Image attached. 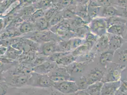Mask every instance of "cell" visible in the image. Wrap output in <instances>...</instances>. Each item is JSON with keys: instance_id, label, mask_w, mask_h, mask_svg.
Segmentation results:
<instances>
[{"instance_id": "e575fe53", "label": "cell", "mask_w": 127, "mask_h": 95, "mask_svg": "<svg viewBox=\"0 0 127 95\" xmlns=\"http://www.w3.org/2000/svg\"><path fill=\"white\" fill-rule=\"evenodd\" d=\"M115 2H111L112 5L117 6L120 7L122 9L125 8L127 7V0H116Z\"/></svg>"}, {"instance_id": "5bb4252c", "label": "cell", "mask_w": 127, "mask_h": 95, "mask_svg": "<svg viewBox=\"0 0 127 95\" xmlns=\"http://www.w3.org/2000/svg\"><path fill=\"white\" fill-rule=\"evenodd\" d=\"M87 62H74L69 66L65 67L67 69L70 75L71 74H77L83 72L85 70V67L87 65Z\"/></svg>"}, {"instance_id": "2e32d148", "label": "cell", "mask_w": 127, "mask_h": 95, "mask_svg": "<svg viewBox=\"0 0 127 95\" xmlns=\"http://www.w3.org/2000/svg\"><path fill=\"white\" fill-rule=\"evenodd\" d=\"M115 52L109 49L101 53L99 58V62L101 65L106 67L112 62L114 57Z\"/></svg>"}, {"instance_id": "5b68a950", "label": "cell", "mask_w": 127, "mask_h": 95, "mask_svg": "<svg viewBox=\"0 0 127 95\" xmlns=\"http://www.w3.org/2000/svg\"><path fill=\"white\" fill-rule=\"evenodd\" d=\"M53 87L64 94H73L79 90L76 82L72 80L64 81L57 83L54 82Z\"/></svg>"}, {"instance_id": "603a6c76", "label": "cell", "mask_w": 127, "mask_h": 95, "mask_svg": "<svg viewBox=\"0 0 127 95\" xmlns=\"http://www.w3.org/2000/svg\"><path fill=\"white\" fill-rule=\"evenodd\" d=\"M6 57L10 58L12 60H15L19 58L22 54V51L16 49V48L9 46L7 47V50L6 51Z\"/></svg>"}, {"instance_id": "836d02e7", "label": "cell", "mask_w": 127, "mask_h": 95, "mask_svg": "<svg viewBox=\"0 0 127 95\" xmlns=\"http://www.w3.org/2000/svg\"><path fill=\"white\" fill-rule=\"evenodd\" d=\"M20 3V1H17V2H14L11 4L9 6V7L3 13H2V16H6L8 15L11 11H12L14 8H16L17 6L19 5Z\"/></svg>"}, {"instance_id": "f35d334b", "label": "cell", "mask_w": 127, "mask_h": 95, "mask_svg": "<svg viewBox=\"0 0 127 95\" xmlns=\"http://www.w3.org/2000/svg\"><path fill=\"white\" fill-rule=\"evenodd\" d=\"M4 25V21L2 18H0V32L2 30Z\"/></svg>"}, {"instance_id": "8d00e7d4", "label": "cell", "mask_w": 127, "mask_h": 95, "mask_svg": "<svg viewBox=\"0 0 127 95\" xmlns=\"http://www.w3.org/2000/svg\"><path fill=\"white\" fill-rule=\"evenodd\" d=\"M7 50V47H0V57L3 56V55L6 54Z\"/></svg>"}, {"instance_id": "ab89813d", "label": "cell", "mask_w": 127, "mask_h": 95, "mask_svg": "<svg viewBox=\"0 0 127 95\" xmlns=\"http://www.w3.org/2000/svg\"><path fill=\"white\" fill-rule=\"evenodd\" d=\"M123 9V11H122V16H124L125 17L127 18V7L122 9Z\"/></svg>"}, {"instance_id": "8992f818", "label": "cell", "mask_w": 127, "mask_h": 95, "mask_svg": "<svg viewBox=\"0 0 127 95\" xmlns=\"http://www.w3.org/2000/svg\"><path fill=\"white\" fill-rule=\"evenodd\" d=\"M115 64V66L111 67L107 70L105 76L103 77L102 81L103 83L116 82L121 79L122 72L123 69L119 65Z\"/></svg>"}, {"instance_id": "4316f807", "label": "cell", "mask_w": 127, "mask_h": 95, "mask_svg": "<svg viewBox=\"0 0 127 95\" xmlns=\"http://www.w3.org/2000/svg\"><path fill=\"white\" fill-rule=\"evenodd\" d=\"M79 90H86L87 88L89 86L88 83L87 78L85 76H82L80 77L78 79V81L76 83Z\"/></svg>"}, {"instance_id": "d590c367", "label": "cell", "mask_w": 127, "mask_h": 95, "mask_svg": "<svg viewBox=\"0 0 127 95\" xmlns=\"http://www.w3.org/2000/svg\"><path fill=\"white\" fill-rule=\"evenodd\" d=\"M119 90L122 93L127 94V81H121Z\"/></svg>"}, {"instance_id": "7bdbcfd3", "label": "cell", "mask_w": 127, "mask_h": 95, "mask_svg": "<svg viewBox=\"0 0 127 95\" xmlns=\"http://www.w3.org/2000/svg\"><path fill=\"white\" fill-rule=\"evenodd\" d=\"M126 29H127V27H126ZM126 40L127 41V32H126Z\"/></svg>"}, {"instance_id": "277c9868", "label": "cell", "mask_w": 127, "mask_h": 95, "mask_svg": "<svg viewBox=\"0 0 127 95\" xmlns=\"http://www.w3.org/2000/svg\"><path fill=\"white\" fill-rule=\"evenodd\" d=\"M48 77L55 83L71 80V75L67 69L64 67L57 66L48 74Z\"/></svg>"}, {"instance_id": "9a60e30c", "label": "cell", "mask_w": 127, "mask_h": 95, "mask_svg": "<svg viewBox=\"0 0 127 95\" xmlns=\"http://www.w3.org/2000/svg\"><path fill=\"white\" fill-rule=\"evenodd\" d=\"M114 16L121 17L122 16V14L112 5L103 7L101 13V18H106Z\"/></svg>"}, {"instance_id": "ee69618b", "label": "cell", "mask_w": 127, "mask_h": 95, "mask_svg": "<svg viewBox=\"0 0 127 95\" xmlns=\"http://www.w3.org/2000/svg\"></svg>"}, {"instance_id": "ba28073f", "label": "cell", "mask_w": 127, "mask_h": 95, "mask_svg": "<svg viewBox=\"0 0 127 95\" xmlns=\"http://www.w3.org/2000/svg\"><path fill=\"white\" fill-rule=\"evenodd\" d=\"M57 66L56 62L48 60L39 65L34 67L32 71L39 74L48 75Z\"/></svg>"}, {"instance_id": "74e56055", "label": "cell", "mask_w": 127, "mask_h": 95, "mask_svg": "<svg viewBox=\"0 0 127 95\" xmlns=\"http://www.w3.org/2000/svg\"><path fill=\"white\" fill-rule=\"evenodd\" d=\"M76 95H90L86 90H78L76 92Z\"/></svg>"}, {"instance_id": "ffe728a7", "label": "cell", "mask_w": 127, "mask_h": 95, "mask_svg": "<svg viewBox=\"0 0 127 95\" xmlns=\"http://www.w3.org/2000/svg\"><path fill=\"white\" fill-rule=\"evenodd\" d=\"M107 28L113 25H126L127 21L121 17L114 16L104 18Z\"/></svg>"}, {"instance_id": "60d3db41", "label": "cell", "mask_w": 127, "mask_h": 95, "mask_svg": "<svg viewBox=\"0 0 127 95\" xmlns=\"http://www.w3.org/2000/svg\"><path fill=\"white\" fill-rule=\"evenodd\" d=\"M4 67V64L0 61V71L2 72V71L3 70V68Z\"/></svg>"}, {"instance_id": "d4e9b609", "label": "cell", "mask_w": 127, "mask_h": 95, "mask_svg": "<svg viewBox=\"0 0 127 95\" xmlns=\"http://www.w3.org/2000/svg\"><path fill=\"white\" fill-rule=\"evenodd\" d=\"M35 29V24L31 22H23L19 28V31L21 34L26 33L33 31Z\"/></svg>"}, {"instance_id": "484cf974", "label": "cell", "mask_w": 127, "mask_h": 95, "mask_svg": "<svg viewBox=\"0 0 127 95\" xmlns=\"http://www.w3.org/2000/svg\"><path fill=\"white\" fill-rule=\"evenodd\" d=\"M98 39V36L92 33V32H88L86 36L85 40L84 43L88 44L92 48L94 45V44L96 43Z\"/></svg>"}, {"instance_id": "8fae6325", "label": "cell", "mask_w": 127, "mask_h": 95, "mask_svg": "<svg viewBox=\"0 0 127 95\" xmlns=\"http://www.w3.org/2000/svg\"><path fill=\"white\" fill-rule=\"evenodd\" d=\"M109 39L105 34L99 37L96 42L95 49L98 52H103L109 50Z\"/></svg>"}, {"instance_id": "b9f144b4", "label": "cell", "mask_w": 127, "mask_h": 95, "mask_svg": "<svg viewBox=\"0 0 127 95\" xmlns=\"http://www.w3.org/2000/svg\"><path fill=\"white\" fill-rule=\"evenodd\" d=\"M1 71H0V82L2 81H4V78L2 77V74Z\"/></svg>"}, {"instance_id": "4dcf8cb0", "label": "cell", "mask_w": 127, "mask_h": 95, "mask_svg": "<svg viewBox=\"0 0 127 95\" xmlns=\"http://www.w3.org/2000/svg\"><path fill=\"white\" fill-rule=\"evenodd\" d=\"M45 13L44 11L42 9H37V11L34 12L31 16V19L32 20H38L44 16Z\"/></svg>"}, {"instance_id": "30bf717a", "label": "cell", "mask_w": 127, "mask_h": 95, "mask_svg": "<svg viewBox=\"0 0 127 95\" xmlns=\"http://www.w3.org/2000/svg\"><path fill=\"white\" fill-rule=\"evenodd\" d=\"M104 77V72L100 69L95 68L92 69L87 78L89 85L93 84L97 82L102 81Z\"/></svg>"}, {"instance_id": "f546056e", "label": "cell", "mask_w": 127, "mask_h": 95, "mask_svg": "<svg viewBox=\"0 0 127 95\" xmlns=\"http://www.w3.org/2000/svg\"><path fill=\"white\" fill-rule=\"evenodd\" d=\"M72 50L75 49L79 46L83 44V41L80 38H74L71 39Z\"/></svg>"}, {"instance_id": "44dd1931", "label": "cell", "mask_w": 127, "mask_h": 95, "mask_svg": "<svg viewBox=\"0 0 127 95\" xmlns=\"http://www.w3.org/2000/svg\"><path fill=\"white\" fill-rule=\"evenodd\" d=\"M118 63L119 65L123 69L127 67V48H125L118 52Z\"/></svg>"}, {"instance_id": "e0dca14e", "label": "cell", "mask_w": 127, "mask_h": 95, "mask_svg": "<svg viewBox=\"0 0 127 95\" xmlns=\"http://www.w3.org/2000/svg\"><path fill=\"white\" fill-rule=\"evenodd\" d=\"M126 25H113L107 28V32L112 35L123 37V33L125 32Z\"/></svg>"}, {"instance_id": "d6986e66", "label": "cell", "mask_w": 127, "mask_h": 95, "mask_svg": "<svg viewBox=\"0 0 127 95\" xmlns=\"http://www.w3.org/2000/svg\"><path fill=\"white\" fill-rule=\"evenodd\" d=\"M103 83L102 81L97 82L90 85L86 90L90 95H100Z\"/></svg>"}, {"instance_id": "9c48e42d", "label": "cell", "mask_w": 127, "mask_h": 95, "mask_svg": "<svg viewBox=\"0 0 127 95\" xmlns=\"http://www.w3.org/2000/svg\"><path fill=\"white\" fill-rule=\"evenodd\" d=\"M121 81L104 83L101 90L100 95H112L119 90Z\"/></svg>"}, {"instance_id": "7a4b0ae2", "label": "cell", "mask_w": 127, "mask_h": 95, "mask_svg": "<svg viewBox=\"0 0 127 95\" xmlns=\"http://www.w3.org/2000/svg\"><path fill=\"white\" fill-rule=\"evenodd\" d=\"M89 28L91 32L98 37L105 35L107 27L104 18L98 17L92 20L89 24Z\"/></svg>"}, {"instance_id": "83f0119b", "label": "cell", "mask_w": 127, "mask_h": 95, "mask_svg": "<svg viewBox=\"0 0 127 95\" xmlns=\"http://www.w3.org/2000/svg\"><path fill=\"white\" fill-rule=\"evenodd\" d=\"M64 18L62 15L57 14L53 16L52 19L49 21L50 26L53 27L63 21Z\"/></svg>"}, {"instance_id": "f1b7e54d", "label": "cell", "mask_w": 127, "mask_h": 95, "mask_svg": "<svg viewBox=\"0 0 127 95\" xmlns=\"http://www.w3.org/2000/svg\"><path fill=\"white\" fill-rule=\"evenodd\" d=\"M52 3H53V2H52L51 1L43 0V1H40V2H38L37 4L35 6H37L36 8H37V9L43 10V8H45V9L47 8H49V7L51 6Z\"/></svg>"}, {"instance_id": "3957f363", "label": "cell", "mask_w": 127, "mask_h": 95, "mask_svg": "<svg viewBox=\"0 0 127 95\" xmlns=\"http://www.w3.org/2000/svg\"><path fill=\"white\" fill-rule=\"evenodd\" d=\"M30 74H11L4 78V81L8 86L21 88L27 85Z\"/></svg>"}, {"instance_id": "6da1fadb", "label": "cell", "mask_w": 127, "mask_h": 95, "mask_svg": "<svg viewBox=\"0 0 127 95\" xmlns=\"http://www.w3.org/2000/svg\"><path fill=\"white\" fill-rule=\"evenodd\" d=\"M54 83L48 75L39 74L32 71L27 85L37 88H48L53 87Z\"/></svg>"}, {"instance_id": "7c38bea8", "label": "cell", "mask_w": 127, "mask_h": 95, "mask_svg": "<svg viewBox=\"0 0 127 95\" xmlns=\"http://www.w3.org/2000/svg\"><path fill=\"white\" fill-rule=\"evenodd\" d=\"M101 7L98 1L91 0L88 2L87 11L90 20H92L96 18V17L100 12Z\"/></svg>"}, {"instance_id": "1f68e13d", "label": "cell", "mask_w": 127, "mask_h": 95, "mask_svg": "<svg viewBox=\"0 0 127 95\" xmlns=\"http://www.w3.org/2000/svg\"><path fill=\"white\" fill-rule=\"evenodd\" d=\"M62 15L64 18L67 19H72L74 18L75 17V13L73 11V8H69L64 11L63 15Z\"/></svg>"}, {"instance_id": "d6a6232c", "label": "cell", "mask_w": 127, "mask_h": 95, "mask_svg": "<svg viewBox=\"0 0 127 95\" xmlns=\"http://www.w3.org/2000/svg\"><path fill=\"white\" fill-rule=\"evenodd\" d=\"M8 85L5 81L0 82V95H5L8 91Z\"/></svg>"}, {"instance_id": "4fadbf2b", "label": "cell", "mask_w": 127, "mask_h": 95, "mask_svg": "<svg viewBox=\"0 0 127 95\" xmlns=\"http://www.w3.org/2000/svg\"><path fill=\"white\" fill-rule=\"evenodd\" d=\"M109 39V49L116 51L122 48L124 44V40L123 37L112 35Z\"/></svg>"}, {"instance_id": "52a82bcc", "label": "cell", "mask_w": 127, "mask_h": 95, "mask_svg": "<svg viewBox=\"0 0 127 95\" xmlns=\"http://www.w3.org/2000/svg\"><path fill=\"white\" fill-rule=\"evenodd\" d=\"M40 53L46 57H48L54 53L60 52L58 44L55 41L43 43L40 47Z\"/></svg>"}, {"instance_id": "ac0fdd59", "label": "cell", "mask_w": 127, "mask_h": 95, "mask_svg": "<svg viewBox=\"0 0 127 95\" xmlns=\"http://www.w3.org/2000/svg\"><path fill=\"white\" fill-rule=\"evenodd\" d=\"M76 58L77 57H74V56L72 55V54L70 55L68 54L59 58L56 61V63L58 66L59 65L61 67H66L75 62Z\"/></svg>"}, {"instance_id": "7402d4cb", "label": "cell", "mask_w": 127, "mask_h": 95, "mask_svg": "<svg viewBox=\"0 0 127 95\" xmlns=\"http://www.w3.org/2000/svg\"><path fill=\"white\" fill-rule=\"evenodd\" d=\"M34 24L35 29H37L38 32L45 31L50 26L49 21L45 17H42L37 20L36 23Z\"/></svg>"}, {"instance_id": "cb8c5ba5", "label": "cell", "mask_w": 127, "mask_h": 95, "mask_svg": "<svg viewBox=\"0 0 127 95\" xmlns=\"http://www.w3.org/2000/svg\"><path fill=\"white\" fill-rule=\"evenodd\" d=\"M92 48L88 44L84 43L83 44L79 46L78 47L76 48L72 52V55L74 56V57H77L78 56L82 55L87 51L89 50Z\"/></svg>"}]
</instances>
